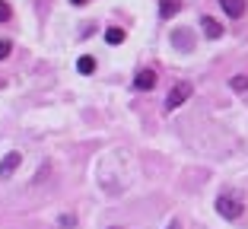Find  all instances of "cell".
I'll use <instances>...</instances> for the list:
<instances>
[{"label":"cell","instance_id":"obj_10","mask_svg":"<svg viewBox=\"0 0 248 229\" xmlns=\"http://www.w3.org/2000/svg\"><path fill=\"white\" fill-rule=\"evenodd\" d=\"M77 70H80V74H93V70H95V61L93 58H89V54H86V58H80V61H77Z\"/></svg>","mask_w":248,"mask_h":229},{"label":"cell","instance_id":"obj_9","mask_svg":"<svg viewBox=\"0 0 248 229\" xmlns=\"http://www.w3.org/2000/svg\"><path fill=\"white\" fill-rule=\"evenodd\" d=\"M172 42H178V48H185V51H188V48H191V35H188V29L172 32Z\"/></svg>","mask_w":248,"mask_h":229},{"label":"cell","instance_id":"obj_13","mask_svg":"<svg viewBox=\"0 0 248 229\" xmlns=\"http://www.w3.org/2000/svg\"><path fill=\"white\" fill-rule=\"evenodd\" d=\"M10 16H13V7H10L7 0H0V22H7Z\"/></svg>","mask_w":248,"mask_h":229},{"label":"cell","instance_id":"obj_6","mask_svg":"<svg viewBox=\"0 0 248 229\" xmlns=\"http://www.w3.org/2000/svg\"><path fill=\"white\" fill-rule=\"evenodd\" d=\"M219 7L226 10V16H232V19H239V16L245 13V0H219Z\"/></svg>","mask_w":248,"mask_h":229},{"label":"cell","instance_id":"obj_1","mask_svg":"<svg viewBox=\"0 0 248 229\" xmlns=\"http://www.w3.org/2000/svg\"><path fill=\"white\" fill-rule=\"evenodd\" d=\"M242 210H245V204H242L239 198H232V194H219L217 198V214L226 216V220H239Z\"/></svg>","mask_w":248,"mask_h":229},{"label":"cell","instance_id":"obj_4","mask_svg":"<svg viewBox=\"0 0 248 229\" xmlns=\"http://www.w3.org/2000/svg\"><path fill=\"white\" fill-rule=\"evenodd\" d=\"M201 29H204L207 38H219V35H223V26H219L213 16H201Z\"/></svg>","mask_w":248,"mask_h":229},{"label":"cell","instance_id":"obj_14","mask_svg":"<svg viewBox=\"0 0 248 229\" xmlns=\"http://www.w3.org/2000/svg\"><path fill=\"white\" fill-rule=\"evenodd\" d=\"M61 226H64V229H73V216H61Z\"/></svg>","mask_w":248,"mask_h":229},{"label":"cell","instance_id":"obj_5","mask_svg":"<svg viewBox=\"0 0 248 229\" xmlns=\"http://www.w3.org/2000/svg\"><path fill=\"white\" fill-rule=\"evenodd\" d=\"M134 86L137 89H153L156 86V70H140V74L134 76Z\"/></svg>","mask_w":248,"mask_h":229},{"label":"cell","instance_id":"obj_15","mask_svg":"<svg viewBox=\"0 0 248 229\" xmlns=\"http://www.w3.org/2000/svg\"><path fill=\"white\" fill-rule=\"evenodd\" d=\"M70 3H73V7H83V3H86V0H70Z\"/></svg>","mask_w":248,"mask_h":229},{"label":"cell","instance_id":"obj_17","mask_svg":"<svg viewBox=\"0 0 248 229\" xmlns=\"http://www.w3.org/2000/svg\"><path fill=\"white\" fill-rule=\"evenodd\" d=\"M108 229H124V226H108Z\"/></svg>","mask_w":248,"mask_h":229},{"label":"cell","instance_id":"obj_11","mask_svg":"<svg viewBox=\"0 0 248 229\" xmlns=\"http://www.w3.org/2000/svg\"><path fill=\"white\" fill-rule=\"evenodd\" d=\"M10 54H13V42L10 38H0V61H7Z\"/></svg>","mask_w":248,"mask_h":229},{"label":"cell","instance_id":"obj_2","mask_svg":"<svg viewBox=\"0 0 248 229\" xmlns=\"http://www.w3.org/2000/svg\"><path fill=\"white\" fill-rule=\"evenodd\" d=\"M188 96H191V83H175L172 86V92H169V99H166V111H175L178 105H185L188 102Z\"/></svg>","mask_w":248,"mask_h":229},{"label":"cell","instance_id":"obj_8","mask_svg":"<svg viewBox=\"0 0 248 229\" xmlns=\"http://www.w3.org/2000/svg\"><path fill=\"white\" fill-rule=\"evenodd\" d=\"M105 42H108V45H121L124 42V29H118V26L105 29Z\"/></svg>","mask_w":248,"mask_h":229},{"label":"cell","instance_id":"obj_12","mask_svg":"<svg viewBox=\"0 0 248 229\" xmlns=\"http://www.w3.org/2000/svg\"><path fill=\"white\" fill-rule=\"evenodd\" d=\"M229 86H232L235 89V92H242V89H248V76H232V80H229Z\"/></svg>","mask_w":248,"mask_h":229},{"label":"cell","instance_id":"obj_7","mask_svg":"<svg viewBox=\"0 0 248 229\" xmlns=\"http://www.w3.org/2000/svg\"><path fill=\"white\" fill-rule=\"evenodd\" d=\"M178 10H182V0H159V16L162 19H172Z\"/></svg>","mask_w":248,"mask_h":229},{"label":"cell","instance_id":"obj_16","mask_svg":"<svg viewBox=\"0 0 248 229\" xmlns=\"http://www.w3.org/2000/svg\"><path fill=\"white\" fill-rule=\"evenodd\" d=\"M169 229H182V223H169Z\"/></svg>","mask_w":248,"mask_h":229},{"label":"cell","instance_id":"obj_3","mask_svg":"<svg viewBox=\"0 0 248 229\" xmlns=\"http://www.w3.org/2000/svg\"><path fill=\"white\" fill-rule=\"evenodd\" d=\"M19 163H22V156L16 153V150H13V153H7L3 159H0V175H3V178H10L16 169H19Z\"/></svg>","mask_w":248,"mask_h":229}]
</instances>
